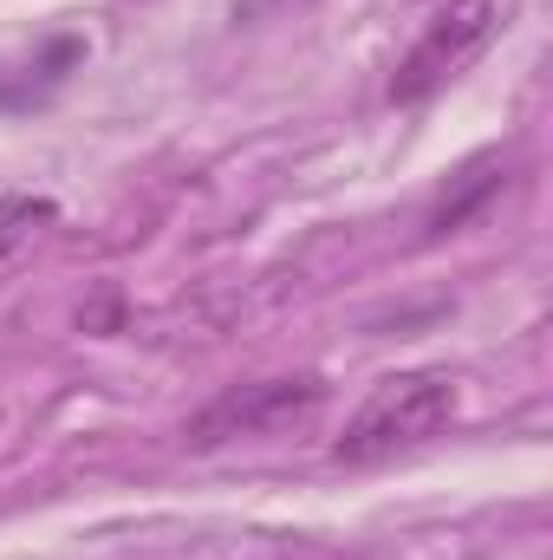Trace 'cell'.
I'll return each instance as SVG.
<instances>
[{"mask_svg":"<svg viewBox=\"0 0 553 560\" xmlns=\"http://www.w3.org/2000/svg\"><path fill=\"white\" fill-rule=\"evenodd\" d=\"M33 222H52V202H33V196L0 202V248H20L33 235Z\"/></svg>","mask_w":553,"mask_h":560,"instance_id":"4","label":"cell"},{"mask_svg":"<svg viewBox=\"0 0 553 560\" xmlns=\"http://www.w3.org/2000/svg\"><path fill=\"white\" fill-rule=\"evenodd\" d=\"M462 411V385L449 372H391L365 392V405L345 418L332 456L339 463H385L398 450L430 443L436 430H449Z\"/></svg>","mask_w":553,"mask_h":560,"instance_id":"1","label":"cell"},{"mask_svg":"<svg viewBox=\"0 0 553 560\" xmlns=\"http://www.w3.org/2000/svg\"><path fill=\"white\" fill-rule=\"evenodd\" d=\"M326 405V385L313 372H293V378H255V385H235L222 392L215 405H202L189 418V443L196 450H215V443H235V436H274V430H293Z\"/></svg>","mask_w":553,"mask_h":560,"instance_id":"2","label":"cell"},{"mask_svg":"<svg viewBox=\"0 0 553 560\" xmlns=\"http://www.w3.org/2000/svg\"><path fill=\"white\" fill-rule=\"evenodd\" d=\"M495 26H502V0H456V7H443V13L430 20V33L404 52L398 79H391V98H398V105L430 98L443 79H456V72L495 39Z\"/></svg>","mask_w":553,"mask_h":560,"instance_id":"3","label":"cell"}]
</instances>
